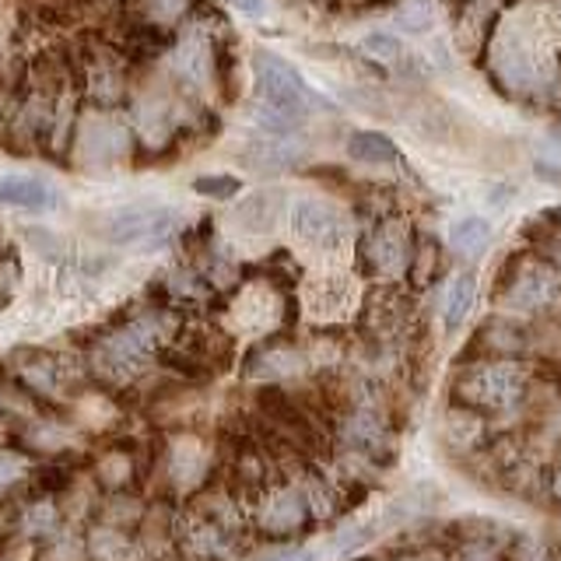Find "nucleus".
I'll return each mask as SVG.
<instances>
[{"mask_svg": "<svg viewBox=\"0 0 561 561\" xmlns=\"http://www.w3.org/2000/svg\"><path fill=\"white\" fill-rule=\"evenodd\" d=\"M256 70V110L253 119L267 137H295L309 119V88L298 70L277 53L260 49L253 57Z\"/></svg>", "mask_w": 561, "mask_h": 561, "instance_id": "obj_1", "label": "nucleus"}, {"mask_svg": "<svg viewBox=\"0 0 561 561\" xmlns=\"http://www.w3.org/2000/svg\"><path fill=\"white\" fill-rule=\"evenodd\" d=\"M162 330H165L162 312H145V316H137V320H130L127 327L110 330L92 347V368L110 382H127L158 351Z\"/></svg>", "mask_w": 561, "mask_h": 561, "instance_id": "obj_2", "label": "nucleus"}, {"mask_svg": "<svg viewBox=\"0 0 561 561\" xmlns=\"http://www.w3.org/2000/svg\"><path fill=\"white\" fill-rule=\"evenodd\" d=\"M530 390V373L516 358L467 365L453 382V397L470 411H508Z\"/></svg>", "mask_w": 561, "mask_h": 561, "instance_id": "obj_3", "label": "nucleus"}, {"mask_svg": "<svg viewBox=\"0 0 561 561\" xmlns=\"http://www.w3.org/2000/svg\"><path fill=\"white\" fill-rule=\"evenodd\" d=\"M502 309L508 316H548L561 309V271L534 250H523L505 271V285L499 291Z\"/></svg>", "mask_w": 561, "mask_h": 561, "instance_id": "obj_4", "label": "nucleus"}, {"mask_svg": "<svg viewBox=\"0 0 561 561\" xmlns=\"http://www.w3.org/2000/svg\"><path fill=\"white\" fill-rule=\"evenodd\" d=\"M288 225L295 242L309 253L333 256L344 250L351 239V221L344 207H337L327 197H295L288 207Z\"/></svg>", "mask_w": 561, "mask_h": 561, "instance_id": "obj_5", "label": "nucleus"}, {"mask_svg": "<svg viewBox=\"0 0 561 561\" xmlns=\"http://www.w3.org/2000/svg\"><path fill=\"white\" fill-rule=\"evenodd\" d=\"M411 253H414V232L400 215L376 218L365 228V236L358 242L362 267L379 280H393L408 271Z\"/></svg>", "mask_w": 561, "mask_h": 561, "instance_id": "obj_6", "label": "nucleus"}, {"mask_svg": "<svg viewBox=\"0 0 561 561\" xmlns=\"http://www.w3.org/2000/svg\"><path fill=\"white\" fill-rule=\"evenodd\" d=\"M180 228V215L169 207H158V204H134V207H123L110 218L105 225V236L119 245H137V250L154 253L169 245V239L175 236Z\"/></svg>", "mask_w": 561, "mask_h": 561, "instance_id": "obj_7", "label": "nucleus"}, {"mask_svg": "<svg viewBox=\"0 0 561 561\" xmlns=\"http://www.w3.org/2000/svg\"><path fill=\"white\" fill-rule=\"evenodd\" d=\"M127 99V70L113 49L88 46L84 49V102L95 113H110Z\"/></svg>", "mask_w": 561, "mask_h": 561, "instance_id": "obj_8", "label": "nucleus"}, {"mask_svg": "<svg viewBox=\"0 0 561 561\" xmlns=\"http://www.w3.org/2000/svg\"><path fill=\"white\" fill-rule=\"evenodd\" d=\"M355 298H358V280L344 271L312 274L306 285V306L316 320H341L355 306Z\"/></svg>", "mask_w": 561, "mask_h": 561, "instance_id": "obj_9", "label": "nucleus"}, {"mask_svg": "<svg viewBox=\"0 0 561 561\" xmlns=\"http://www.w3.org/2000/svg\"><path fill=\"white\" fill-rule=\"evenodd\" d=\"M341 443L351 453L368 456V460H390L393 449L390 428L382 425V417L373 408H355L341 421Z\"/></svg>", "mask_w": 561, "mask_h": 561, "instance_id": "obj_10", "label": "nucleus"}, {"mask_svg": "<svg viewBox=\"0 0 561 561\" xmlns=\"http://www.w3.org/2000/svg\"><path fill=\"white\" fill-rule=\"evenodd\" d=\"M481 347L488 351V355L495 358H516V355H526V351L534 347V330L513 320V316H495V320H488L478 333Z\"/></svg>", "mask_w": 561, "mask_h": 561, "instance_id": "obj_11", "label": "nucleus"}, {"mask_svg": "<svg viewBox=\"0 0 561 561\" xmlns=\"http://www.w3.org/2000/svg\"><path fill=\"white\" fill-rule=\"evenodd\" d=\"M309 516V499L302 491L285 488L263 505V516H260V530L271 534V537H288L295 530H302V523Z\"/></svg>", "mask_w": 561, "mask_h": 561, "instance_id": "obj_12", "label": "nucleus"}, {"mask_svg": "<svg viewBox=\"0 0 561 561\" xmlns=\"http://www.w3.org/2000/svg\"><path fill=\"white\" fill-rule=\"evenodd\" d=\"M280 210H285V201H280V193L274 190H256L250 193L239 210H236V225L242 228L245 236H271L277 221H280Z\"/></svg>", "mask_w": 561, "mask_h": 561, "instance_id": "obj_13", "label": "nucleus"}, {"mask_svg": "<svg viewBox=\"0 0 561 561\" xmlns=\"http://www.w3.org/2000/svg\"><path fill=\"white\" fill-rule=\"evenodd\" d=\"M298 145H291V137H253L245 145V165L263 172V175H277V172H288L298 162Z\"/></svg>", "mask_w": 561, "mask_h": 561, "instance_id": "obj_14", "label": "nucleus"}, {"mask_svg": "<svg viewBox=\"0 0 561 561\" xmlns=\"http://www.w3.org/2000/svg\"><path fill=\"white\" fill-rule=\"evenodd\" d=\"M127 145H130L127 130H123L119 123L105 119V116H95L81 130V148L92 162H116V158L127 154Z\"/></svg>", "mask_w": 561, "mask_h": 561, "instance_id": "obj_15", "label": "nucleus"}, {"mask_svg": "<svg viewBox=\"0 0 561 561\" xmlns=\"http://www.w3.org/2000/svg\"><path fill=\"white\" fill-rule=\"evenodd\" d=\"M344 151H347L351 162H358V165H393V162H400V148L379 130H355L347 137Z\"/></svg>", "mask_w": 561, "mask_h": 561, "instance_id": "obj_16", "label": "nucleus"}, {"mask_svg": "<svg viewBox=\"0 0 561 561\" xmlns=\"http://www.w3.org/2000/svg\"><path fill=\"white\" fill-rule=\"evenodd\" d=\"M473 302H478V277L456 274L449 280V288H446V298H443V327H446V333H456L467 323Z\"/></svg>", "mask_w": 561, "mask_h": 561, "instance_id": "obj_17", "label": "nucleus"}, {"mask_svg": "<svg viewBox=\"0 0 561 561\" xmlns=\"http://www.w3.org/2000/svg\"><path fill=\"white\" fill-rule=\"evenodd\" d=\"M491 239H495V228H491L488 218L481 215H463V218H456L453 228H449V242H453V250L460 253V256H481Z\"/></svg>", "mask_w": 561, "mask_h": 561, "instance_id": "obj_18", "label": "nucleus"}, {"mask_svg": "<svg viewBox=\"0 0 561 561\" xmlns=\"http://www.w3.org/2000/svg\"><path fill=\"white\" fill-rule=\"evenodd\" d=\"M295 373H302V355L291 347H267V351H256L250 358V376H256L263 382L288 379Z\"/></svg>", "mask_w": 561, "mask_h": 561, "instance_id": "obj_19", "label": "nucleus"}, {"mask_svg": "<svg viewBox=\"0 0 561 561\" xmlns=\"http://www.w3.org/2000/svg\"><path fill=\"white\" fill-rule=\"evenodd\" d=\"M172 67H175V75L190 84H204L210 78V70H215L210 49L201 39H183L180 46H172Z\"/></svg>", "mask_w": 561, "mask_h": 561, "instance_id": "obj_20", "label": "nucleus"}, {"mask_svg": "<svg viewBox=\"0 0 561 561\" xmlns=\"http://www.w3.org/2000/svg\"><path fill=\"white\" fill-rule=\"evenodd\" d=\"M0 204L22 207V210H39L49 204L46 183L32 180V175H0Z\"/></svg>", "mask_w": 561, "mask_h": 561, "instance_id": "obj_21", "label": "nucleus"}, {"mask_svg": "<svg viewBox=\"0 0 561 561\" xmlns=\"http://www.w3.org/2000/svg\"><path fill=\"white\" fill-rule=\"evenodd\" d=\"M443 267V250H438V239L435 236H417L414 239V253H411V285L414 288H425L428 280L438 274Z\"/></svg>", "mask_w": 561, "mask_h": 561, "instance_id": "obj_22", "label": "nucleus"}, {"mask_svg": "<svg viewBox=\"0 0 561 561\" xmlns=\"http://www.w3.org/2000/svg\"><path fill=\"white\" fill-rule=\"evenodd\" d=\"M362 53L365 57H373L379 67H400L408 60V49L397 39L393 32H368L362 39Z\"/></svg>", "mask_w": 561, "mask_h": 561, "instance_id": "obj_23", "label": "nucleus"}, {"mask_svg": "<svg viewBox=\"0 0 561 561\" xmlns=\"http://www.w3.org/2000/svg\"><path fill=\"white\" fill-rule=\"evenodd\" d=\"M92 554L99 561H134L137 558V543L119 534V530H99L92 540Z\"/></svg>", "mask_w": 561, "mask_h": 561, "instance_id": "obj_24", "label": "nucleus"}, {"mask_svg": "<svg viewBox=\"0 0 561 561\" xmlns=\"http://www.w3.org/2000/svg\"><path fill=\"white\" fill-rule=\"evenodd\" d=\"M190 8H193V0H137L140 18H148V22L162 25V28H169V25L180 22V18H186Z\"/></svg>", "mask_w": 561, "mask_h": 561, "instance_id": "obj_25", "label": "nucleus"}, {"mask_svg": "<svg viewBox=\"0 0 561 561\" xmlns=\"http://www.w3.org/2000/svg\"><path fill=\"white\" fill-rule=\"evenodd\" d=\"M397 25H400V32H411V35L428 32V25H432V0H408V4H400Z\"/></svg>", "mask_w": 561, "mask_h": 561, "instance_id": "obj_26", "label": "nucleus"}, {"mask_svg": "<svg viewBox=\"0 0 561 561\" xmlns=\"http://www.w3.org/2000/svg\"><path fill=\"white\" fill-rule=\"evenodd\" d=\"M22 379L25 386H32V390H39V393H53L57 390V362L53 358H32L25 368H22Z\"/></svg>", "mask_w": 561, "mask_h": 561, "instance_id": "obj_27", "label": "nucleus"}, {"mask_svg": "<svg viewBox=\"0 0 561 561\" xmlns=\"http://www.w3.org/2000/svg\"><path fill=\"white\" fill-rule=\"evenodd\" d=\"M193 190L207 201H232L242 190V183L236 180V175H201V180L193 183Z\"/></svg>", "mask_w": 561, "mask_h": 561, "instance_id": "obj_28", "label": "nucleus"}, {"mask_svg": "<svg viewBox=\"0 0 561 561\" xmlns=\"http://www.w3.org/2000/svg\"><path fill=\"white\" fill-rule=\"evenodd\" d=\"M130 473H134L130 456H123V453L105 456V460L99 463V478H102V484H110V488H123L130 481Z\"/></svg>", "mask_w": 561, "mask_h": 561, "instance_id": "obj_29", "label": "nucleus"}, {"mask_svg": "<svg viewBox=\"0 0 561 561\" xmlns=\"http://www.w3.org/2000/svg\"><path fill=\"white\" fill-rule=\"evenodd\" d=\"M165 288H169L172 298H186V302H193V298L201 295V277L193 271H172L165 277Z\"/></svg>", "mask_w": 561, "mask_h": 561, "instance_id": "obj_30", "label": "nucleus"}, {"mask_svg": "<svg viewBox=\"0 0 561 561\" xmlns=\"http://www.w3.org/2000/svg\"><path fill=\"white\" fill-rule=\"evenodd\" d=\"M53 526H57V513H53V505L39 502V505L28 508V516H25V530L28 534H53Z\"/></svg>", "mask_w": 561, "mask_h": 561, "instance_id": "obj_31", "label": "nucleus"}, {"mask_svg": "<svg viewBox=\"0 0 561 561\" xmlns=\"http://www.w3.org/2000/svg\"><path fill=\"white\" fill-rule=\"evenodd\" d=\"M236 478L245 481V484H260V478H263V460H260V453H242V456H239Z\"/></svg>", "mask_w": 561, "mask_h": 561, "instance_id": "obj_32", "label": "nucleus"}, {"mask_svg": "<svg viewBox=\"0 0 561 561\" xmlns=\"http://www.w3.org/2000/svg\"><path fill=\"white\" fill-rule=\"evenodd\" d=\"M456 561H502V558H499L495 548H491V543L473 540V543H463V551H460V558H456Z\"/></svg>", "mask_w": 561, "mask_h": 561, "instance_id": "obj_33", "label": "nucleus"}, {"mask_svg": "<svg viewBox=\"0 0 561 561\" xmlns=\"http://www.w3.org/2000/svg\"><path fill=\"white\" fill-rule=\"evenodd\" d=\"M18 478H22V460L11 453H0V488L14 484Z\"/></svg>", "mask_w": 561, "mask_h": 561, "instance_id": "obj_34", "label": "nucleus"}, {"mask_svg": "<svg viewBox=\"0 0 561 561\" xmlns=\"http://www.w3.org/2000/svg\"><path fill=\"white\" fill-rule=\"evenodd\" d=\"M14 277H18V271H14V260H11L8 267L0 271V306L8 302V295H11V288H14Z\"/></svg>", "mask_w": 561, "mask_h": 561, "instance_id": "obj_35", "label": "nucleus"}, {"mask_svg": "<svg viewBox=\"0 0 561 561\" xmlns=\"http://www.w3.org/2000/svg\"><path fill=\"white\" fill-rule=\"evenodd\" d=\"M236 8L250 11V14H263V0H232Z\"/></svg>", "mask_w": 561, "mask_h": 561, "instance_id": "obj_36", "label": "nucleus"}, {"mask_svg": "<svg viewBox=\"0 0 561 561\" xmlns=\"http://www.w3.org/2000/svg\"><path fill=\"white\" fill-rule=\"evenodd\" d=\"M280 561H312V554H288V558H280Z\"/></svg>", "mask_w": 561, "mask_h": 561, "instance_id": "obj_37", "label": "nucleus"}, {"mask_svg": "<svg viewBox=\"0 0 561 561\" xmlns=\"http://www.w3.org/2000/svg\"><path fill=\"white\" fill-rule=\"evenodd\" d=\"M554 495L561 499V473H558V478H554Z\"/></svg>", "mask_w": 561, "mask_h": 561, "instance_id": "obj_38", "label": "nucleus"}]
</instances>
